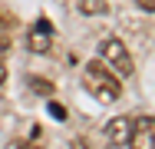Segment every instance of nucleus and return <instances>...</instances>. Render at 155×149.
Masks as SVG:
<instances>
[{"mask_svg": "<svg viewBox=\"0 0 155 149\" xmlns=\"http://www.w3.org/2000/svg\"><path fill=\"white\" fill-rule=\"evenodd\" d=\"M83 83H86V89L93 93L99 103H116V99L122 96L119 76L109 73V66H102V63H96V60L83 70Z\"/></svg>", "mask_w": 155, "mask_h": 149, "instance_id": "1", "label": "nucleus"}, {"mask_svg": "<svg viewBox=\"0 0 155 149\" xmlns=\"http://www.w3.org/2000/svg\"><path fill=\"white\" fill-rule=\"evenodd\" d=\"M102 57H106L109 70H112L116 76H132L135 63H132V57H129V50L122 47V40H116V36H106V43H102Z\"/></svg>", "mask_w": 155, "mask_h": 149, "instance_id": "2", "label": "nucleus"}, {"mask_svg": "<svg viewBox=\"0 0 155 149\" xmlns=\"http://www.w3.org/2000/svg\"><path fill=\"white\" fill-rule=\"evenodd\" d=\"M132 146L155 149V116L132 119Z\"/></svg>", "mask_w": 155, "mask_h": 149, "instance_id": "3", "label": "nucleus"}, {"mask_svg": "<svg viewBox=\"0 0 155 149\" xmlns=\"http://www.w3.org/2000/svg\"><path fill=\"white\" fill-rule=\"evenodd\" d=\"M27 47H30V53H46V50L53 47V27H50V20H40V23L30 30Z\"/></svg>", "mask_w": 155, "mask_h": 149, "instance_id": "4", "label": "nucleus"}, {"mask_svg": "<svg viewBox=\"0 0 155 149\" xmlns=\"http://www.w3.org/2000/svg\"><path fill=\"white\" fill-rule=\"evenodd\" d=\"M106 136H109L112 146H132V119L129 116L112 119V123L106 126Z\"/></svg>", "mask_w": 155, "mask_h": 149, "instance_id": "5", "label": "nucleus"}, {"mask_svg": "<svg viewBox=\"0 0 155 149\" xmlns=\"http://www.w3.org/2000/svg\"><path fill=\"white\" fill-rule=\"evenodd\" d=\"M79 10L86 17H106L109 13V3L106 0H79Z\"/></svg>", "mask_w": 155, "mask_h": 149, "instance_id": "6", "label": "nucleus"}, {"mask_svg": "<svg viewBox=\"0 0 155 149\" xmlns=\"http://www.w3.org/2000/svg\"><path fill=\"white\" fill-rule=\"evenodd\" d=\"M30 86H33V93H40V96H50V93H53V83H50V80H30Z\"/></svg>", "mask_w": 155, "mask_h": 149, "instance_id": "7", "label": "nucleus"}, {"mask_svg": "<svg viewBox=\"0 0 155 149\" xmlns=\"http://www.w3.org/2000/svg\"><path fill=\"white\" fill-rule=\"evenodd\" d=\"M139 3V10H149V13H155V0H135Z\"/></svg>", "mask_w": 155, "mask_h": 149, "instance_id": "8", "label": "nucleus"}, {"mask_svg": "<svg viewBox=\"0 0 155 149\" xmlns=\"http://www.w3.org/2000/svg\"><path fill=\"white\" fill-rule=\"evenodd\" d=\"M50 113H53V116H56V119H63V116H66V109H63L60 103H50Z\"/></svg>", "mask_w": 155, "mask_h": 149, "instance_id": "9", "label": "nucleus"}, {"mask_svg": "<svg viewBox=\"0 0 155 149\" xmlns=\"http://www.w3.org/2000/svg\"><path fill=\"white\" fill-rule=\"evenodd\" d=\"M3 83H7V66L0 63V86H3Z\"/></svg>", "mask_w": 155, "mask_h": 149, "instance_id": "10", "label": "nucleus"}]
</instances>
